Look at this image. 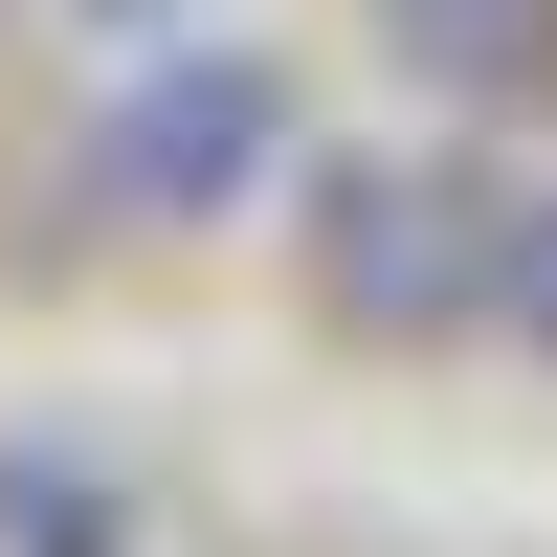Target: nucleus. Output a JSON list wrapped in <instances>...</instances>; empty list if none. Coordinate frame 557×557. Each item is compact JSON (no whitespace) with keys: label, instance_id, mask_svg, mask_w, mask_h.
<instances>
[{"label":"nucleus","instance_id":"nucleus-4","mask_svg":"<svg viewBox=\"0 0 557 557\" xmlns=\"http://www.w3.org/2000/svg\"><path fill=\"white\" fill-rule=\"evenodd\" d=\"M401 23V67H446V89H535L557 67V0H380Z\"/></svg>","mask_w":557,"mask_h":557},{"label":"nucleus","instance_id":"nucleus-1","mask_svg":"<svg viewBox=\"0 0 557 557\" xmlns=\"http://www.w3.org/2000/svg\"><path fill=\"white\" fill-rule=\"evenodd\" d=\"M290 157H312L290 45H178V23H134L112 89H89V223H246Z\"/></svg>","mask_w":557,"mask_h":557},{"label":"nucleus","instance_id":"nucleus-2","mask_svg":"<svg viewBox=\"0 0 557 557\" xmlns=\"http://www.w3.org/2000/svg\"><path fill=\"white\" fill-rule=\"evenodd\" d=\"M312 178V312H335L357 357H446V335H491V201L513 178H469V157H290Z\"/></svg>","mask_w":557,"mask_h":557},{"label":"nucleus","instance_id":"nucleus-5","mask_svg":"<svg viewBox=\"0 0 557 557\" xmlns=\"http://www.w3.org/2000/svg\"><path fill=\"white\" fill-rule=\"evenodd\" d=\"M491 335L557 380V178H513V201H491Z\"/></svg>","mask_w":557,"mask_h":557},{"label":"nucleus","instance_id":"nucleus-6","mask_svg":"<svg viewBox=\"0 0 557 557\" xmlns=\"http://www.w3.org/2000/svg\"><path fill=\"white\" fill-rule=\"evenodd\" d=\"M67 23H112V45H134V23H201V0H67Z\"/></svg>","mask_w":557,"mask_h":557},{"label":"nucleus","instance_id":"nucleus-3","mask_svg":"<svg viewBox=\"0 0 557 557\" xmlns=\"http://www.w3.org/2000/svg\"><path fill=\"white\" fill-rule=\"evenodd\" d=\"M0 557H134V469L67 446V424H23L0 446Z\"/></svg>","mask_w":557,"mask_h":557}]
</instances>
